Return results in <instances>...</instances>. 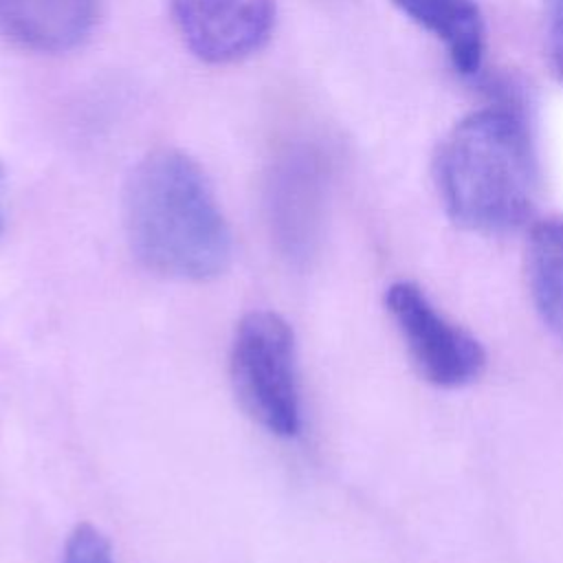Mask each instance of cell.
<instances>
[{
    "mask_svg": "<svg viewBox=\"0 0 563 563\" xmlns=\"http://www.w3.org/2000/svg\"><path fill=\"white\" fill-rule=\"evenodd\" d=\"M121 220L130 253L152 275L202 284L231 266L229 222L205 169L183 150H154L132 167Z\"/></svg>",
    "mask_w": 563,
    "mask_h": 563,
    "instance_id": "6da1fadb",
    "label": "cell"
},
{
    "mask_svg": "<svg viewBox=\"0 0 563 563\" xmlns=\"http://www.w3.org/2000/svg\"><path fill=\"white\" fill-rule=\"evenodd\" d=\"M433 178L446 216L462 229L497 235L526 224L539 172L523 119L508 108H482L442 139Z\"/></svg>",
    "mask_w": 563,
    "mask_h": 563,
    "instance_id": "7a4b0ae2",
    "label": "cell"
},
{
    "mask_svg": "<svg viewBox=\"0 0 563 563\" xmlns=\"http://www.w3.org/2000/svg\"><path fill=\"white\" fill-rule=\"evenodd\" d=\"M229 383L238 407L266 433H299L295 332L282 314L251 310L238 321L229 350Z\"/></svg>",
    "mask_w": 563,
    "mask_h": 563,
    "instance_id": "3957f363",
    "label": "cell"
},
{
    "mask_svg": "<svg viewBox=\"0 0 563 563\" xmlns=\"http://www.w3.org/2000/svg\"><path fill=\"white\" fill-rule=\"evenodd\" d=\"M385 308L394 319L418 374L444 389L475 380L484 365L482 343L435 310L413 282H396L385 290Z\"/></svg>",
    "mask_w": 563,
    "mask_h": 563,
    "instance_id": "277c9868",
    "label": "cell"
},
{
    "mask_svg": "<svg viewBox=\"0 0 563 563\" xmlns=\"http://www.w3.org/2000/svg\"><path fill=\"white\" fill-rule=\"evenodd\" d=\"M165 7L187 51L213 66L251 57L275 26V0H165Z\"/></svg>",
    "mask_w": 563,
    "mask_h": 563,
    "instance_id": "5b68a950",
    "label": "cell"
},
{
    "mask_svg": "<svg viewBox=\"0 0 563 563\" xmlns=\"http://www.w3.org/2000/svg\"><path fill=\"white\" fill-rule=\"evenodd\" d=\"M103 0H0V37L29 53L57 55L95 29Z\"/></svg>",
    "mask_w": 563,
    "mask_h": 563,
    "instance_id": "8992f818",
    "label": "cell"
},
{
    "mask_svg": "<svg viewBox=\"0 0 563 563\" xmlns=\"http://www.w3.org/2000/svg\"><path fill=\"white\" fill-rule=\"evenodd\" d=\"M323 167L312 147L295 145L277 156L268 176L271 224L290 246L310 235L319 198Z\"/></svg>",
    "mask_w": 563,
    "mask_h": 563,
    "instance_id": "52a82bcc",
    "label": "cell"
},
{
    "mask_svg": "<svg viewBox=\"0 0 563 563\" xmlns=\"http://www.w3.org/2000/svg\"><path fill=\"white\" fill-rule=\"evenodd\" d=\"M413 24L442 42L460 75H475L484 59V15L475 0H391Z\"/></svg>",
    "mask_w": 563,
    "mask_h": 563,
    "instance_id": "ba28073f",
    "label": "cell"
},
{
    "mask_svg": "<svg viewBox=\"0 0 563 563\" xmlns=\"http://www.w3.org/2000/svg\"><path fill=\"white\" fill-rule=\"evenodd\" d=\"M526 282L541 321L563 339V216L532 224L526 244Z\"/></svg>",
    "mask_w": 563,
    "mask_h": 563,
    "instance_id": "9c48e42d",
    "label": "cell"
},
{
    "mask_svg": "<svg viewBox=\"0 0 563 563\" xmlns=\"http://www.w3.org/2000/svg\"><path fill=\"white\" fill-rule=\"evenodd\" d=\"M62 563H117L108 537L92 523H77L64 545Z\"/></svg>",
    "mask_w": 563,
    "mask_h": 563,
    "instance_id": "30bf717a",
    "label": "cell"
},
{
    "mask_svg": "<svg viewBox=\"0 0 563 563\" xmlns=\"http://www.w3.org/2000/svg\"><path fill=\"white\" fill-rule=\"evenodd\" d=\"M545 46L556 77L563 81V0H545Z\"/></svg>",
    "mask_w": 563,
    "mask_h": 563,
    "instance_id": "8fae6325",
    "label": "cell"
},
{
    "mask_svg": "<svg viewBox=\"0 0 563 563\" xmlns=\"http://www.w3.org/2000/svg\"><path fill=\"white\" fill-rule=\"evenodd\" d=\"M4 222H7V174L0 163V235L4 231Z\"/></svg>",
    "mask_w": 563,
    "mask_h": 563,
    "instance_id": "7c38bea8",
    "label": "cell"
}]
</instances>
